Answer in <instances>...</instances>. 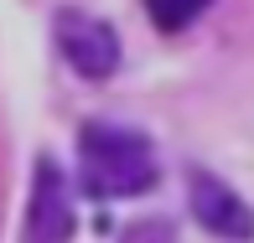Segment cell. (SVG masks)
<instances>
[{"label":"cell","mask_w":254,"mask_h":243,"mask_svg":"<svg viewBox=\"0 0 254 243\" xmlns=\"http://www.w3.org/2000/svg\"><path fill=\"white\" fill-rule=\"evenodd\" d=\"M192 212H197V223L207 233H218V238H234V243L254 238V207L228 187V181H218L213 171H192Z\"/></svg>","instance_id":"cell-4"},{"label":"cell","mask_w":254,"mask_h":243,"mask_svg":"<svg viewBox=\"0 0 254 243\" xmlns=\"http://www.w3.org/2000/svg\"><path fill=\"white\" fill-rule=\"evenodd\" d=\"M213 0H145V16L156 31H187Z\"/></svg>","instance_id":"cell-5"},{"label":"cell","mask_w":254,"mask_h":243,"mask_svg":"<svg viewBox=\"0 0 254 243\" xmlns=\"http://www.w3.org/2000/svg\"><path fill=\"white\" fill-rule=\"evenodd\" d=\"M120 243H177V228L166 217H140V223H130L120 233Z\"/></svg>","instance_id":"cell-6"},{"label":"cell","mask_w":254,"mask_h":243,"mask_svg":"<svg viewBox=\"0 0 254 243\" xmlns=\"http://www.w3.org/2000/svg\"><path fill=\"white\" fill-rule=\"evenodd\" d=\"M52 37H57L63 62L73 73H83V78H109L120 67V37H114V26L88 16V10H63Z\"/></svg>","instance_id":"cell-2"},{"label":"cell","mask_w":254,"mask_h":243,"mask_svg":"<svg viewBox=\"0 0 254 243\" xmlns=\"http://www.w3.org/2000/svg\"><path fill=\"white\" fill-rule=\"evenodd\" d=\"M78 228L67 181L57 160H37V181H31V207H26V243H67Z\"/></svg>","instance_id":"cell-3"},{"label":"cell","mask_w":254,"mask_h":243,"mask_svg":"<svg viewBox=\"0 0 254 243\" xmlns=\"http://www.w3.org/2000/svg\"><path fill=\"white\" fill-rule=\"evenodd\" d=\"M78 171H83V187L94 196H145L156 187V150L140 130H125V124H83V140H78Z\"/></svg>","instance_id":"cell-1"}]
</instances>
